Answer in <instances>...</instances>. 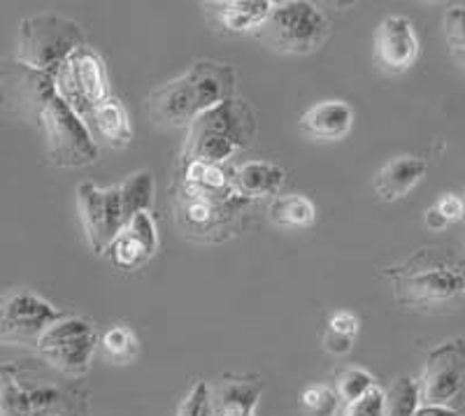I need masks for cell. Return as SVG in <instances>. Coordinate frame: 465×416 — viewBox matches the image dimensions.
I'll list each match as a JSON object with an SVG mask.
<instances>
[{"instance_id":"obj_1","label":"cell","mask_w":465,"mask_h":416,"mask_svg":"<svg viewBox=\"0 0 465 416\" xmlns=\"http://www.w3.org/2000/svg\"><path fill=\"white\" fill-rule=\"evenodd\" d=\"M398 305L423 314H447L463 305L465 270L444 249H421L389 268Z\"/></svg>"},{"instance_id":"obj_2","label":"cell","mask_w":465,"mask_h":416,"mask_svg":"<svg viewBox=\"0 0 465 416\" xmlns=\"http://www.w3.org/2000/svg\"><path fill=\"white\" fill-rule=\"evenodd\" d=\"M232 68L214 61H198L180 77L170 79L149 94V119L165 128L191 126L203 114L232 98Z\"/></svg>"},{"instance_id":"obj_3","label":"cell","mask_w":465,"mask_h":416,"mask_svg":"<svg viewBox=\"0 0 465 416\" xmlns=\"http://www.w3.org/2000/svg\"><path fill=\"white\" fill-rule=\"evenodd\" d=\"M254 112L240 98H228L189 126L184 161L219 165L254 140Z\"/></svg>"},{"instance_id":"obj_4","label":"cell","mask_w":465,"mask_h":416,"mask_svg":"<svg viewBox=\"0 0 465 416\" xmlns=\"http://www.w3.org/2000/svg\"><path fill=\"white\" fill-rule=\"evenodd\" d=\"M80 47H84V31L73 19L45 12L19 24L16 61H22L28 68L54 74L65 58Z\"/></svg>"},{"instance_id":"obj_5","label":"cell","mask_w":465,"mask_h":416,"mask_svg":"<svg viewBox=\"0 0 465 416\" xmlns=\"http://www.w3.org/2000/svg\"><path fill=\"white\" fill-rule=\"evenodd\" d=\"M256 40L280 54H312L326 43L328 22L312 3H275L270 16L256 28Z\"/></svg>"},{"instance_id":"obj_6","label":"cell","mask_w":465,"mask_h":416,"mask_svg":"<svg viewBox=\"0 0 465 416\" xmlns=\"http://www.w3.org/2000/svg\"><path fill=\"white\" fill-rule=\"evenodd\" d=\"M10 365L26 391L31 416H89V395L77 380L56 372L45 361H16Z\"/></svg>"},{"instance_id":"obj_7","label":"cell","mask_w":465,"mask_h":416,"mask_svg":"<svg viewBox=\"0 0 465 416\" xmlns=\"http://www.w3.org/2000/svg\"><path fill=\"white\" fill-rule=\"evenodd\" d=\"M54 86L58 98L86 124L91 112L110 98L105 61L101 54L84 45L70 54L54 73Z\"/></svg>"},{"instance_id":"obj_8","label":"cell","mask_w":465,"mask_h":416,"mask_svg":"<svg viewBox=\"0 0 465 416\" xmlns=\"http://www.w3.org/2000/svg\"><path fill=\"white\" fill-rule=\"evenodd\" d=\"M417 384L421 405L460 414L465 410V340L454 338L435 347Z\"/></svg>"},{"instance_id":"obj_9","label":"cell","mask_w":465,"mask_h":416,"mask_svg":"<svg viewBox=\"0 0 465 416\" xmlns=\"http://www.w3.org/2000/svg\"><path fill=\"white\" fill-rule=\"evenodd\" d=\"M95 347H98V332L94 323L80 316H64L61 322L47 328L35 349L49 368L65 377L80 380L89 370Z\"/></svg>"},{"instance_id":"obj_10","label":"cell","mask_w":465,"mask_h":416,"mask_svg":"<svg viewBox=\"0 0 465 416\" xmlns=\"http://www.w3.org/2000/svg\"><path fill=\"white\" fill-rule=\"evenodd\" d=\"M40 128L45 131L47 156L54 165L82 168V165H91L98 158V144H95L89 126L58 95L45 110Z\"/></svg>"},{"instance_id":"obj_11","label":"cell","mask_w":465,"mask_h":416,"mask_svg":"<svg viewBox=\"0 0 465 416\" xmlns=\"http://www.w3.org/2000/svg\"><path fill=\"white\" fill-rule=\"evenodd\" d=\"M56 95L54 74L28 68L22 61L0 58V107L7 114L40 126L45 110Z\"/></svg>"},{"instance_id":"obj_12","label":"cell","mask_w":465,"mask_h":416,"mask_svg":"<svg viewBox=\"0 0 465 416\" xmlns=\"http://www.w3.org/2000/svg\"><path fill=\"white\" fill-rule=\"evenodd\" d=\"M64 312L26 289L0 293V344L37 347L49 326L64 319Z\"/></svg>"},{"instance_id":"obj_13","label":"cell","mask_w":465,"mask_h":416,"mask_svg":"<svg viewBox=\"0 0 465 416\" xmlns=\"http://www.w3.org/2000/svg\"><path fill=\"white\" fill-rule=\"evenodd\" d=\"M247 198L235 193V189L212 193V191L184 184L174 207H177V222L186 233H191V235L207 233V237L214 240L212 233H223L232 216L238 214L235 207L247 205Z\"/></svg>"},{"instance_id":"obj_14","label":"cell","mask_w":465,"mask_h":416,"mask_svg":"<svg viewBox=\"0 0 465 416\" xmlns=\"http://www.w3.org/2000/svg\"><path fill=\"white\" fill-rule=\"evenodd\" d=\"M77 205H80V219L89 247L94 249V253H105L126 226L119 186L98 189L91 182H84L77 186Z\"/></svg>"},{"instance_id":"obj_15","label":"cell","mask_w":465,"mask_h":416,"mask_svg":"<svg viewBox=\"0 0 465 416\" xmlns=\"http://www.w3.org/2000/svg\"><path fill=\"white\" fill-rule=\"evenodd\" d=\"M375 58L384 73L401 74L419 58V37L407 16H386L375 33Z\"/></svg>"},{"instance_id":"obj_16","label":"cell","mask_w":465,"mask_h":416,"mask_svg":"<svg viewBox=\"0 0 465 416\" xmlns=\"http://www.w3.org/2000/svg\"><path fill=\"white\" fill-rule=\"evenodd\" d=\"M156 247H159L156 223H153L149 212H140L133 219H128L126 226L122 228V233L116 235V240L107 252H110L114 268L133 270L147 263L156 253Z\"/></svg>"},{"instance_id":"obj_17","label":"cell","mask_w":465,"mask_h":416,"mask_svg":"<svg viewBox=\"0 0 465 416\" xmlns=\"http://www.w3.org/2000/svg\"><path fill=\"white\" fill-rule=\"evenodd\" d=\"M351 124H354V110L344 101L314 103L301 116L302 133L319 143H338L349 135Z\"/></svg>"},{"instance_id":"obj_18","label":"cell","mask_w":465,"mask_h":416,"mask_svg":"<svg viewBox=\"0 0 465 416\" xmlns=\"http://www.w3.org/2000/svg\"><path fill=\"white\" fill-rule=\"evenodd\" d=\"M426 170H429V165L419 156L391 158L375 174V182H372L375 193L386 203L401 201V198H405L423 180Z\"/></svg>"},{"instance_id":"obj_19","label":"cell","mask_w":465,"mask_h":416,"mask_svg":"<svg viewBox=\"0 0 465 416\" xmlns=\"http://www.w3.org/2000/svg\"><path fill=\"white\" fill-rule=\"evenodd\" d=\"M212 393L214 416H254L263 384L247 377H223Z\"/></svg>"},{"instance_id":"obj_20","label":"cell","mask_w":465,"mask_h":416,"mask_svg":"<svg viewBox=\"0 0 465 416\" xmlns=\"http://www.w3.org/2000/svg\"><path fill=\"white\" fill-rule=\"evenodd\" d=\"M210 16L212 22L228 33H247L256 31L265 22L275 7L270 0H223L212 3Z\"/></svg>"},{"instance_id":"obj_21","label":"cell","mask_w":465,"mask_h":416,"mask_svg":"<svg viewBox=\"0 0 465 416\" xmlns=\"http://www.w3.org/2000/svg\"><path fill=\"white\" fill-rule=\"evenodd\" d=\"M86 126H89L91 135L95 133L112 149L128 147L133 140V126L126 107L119 98H112V95L91 112Z\"/></svg>"},{"instance_id":"obj_22","label":"cell","mask_w":465,"mask_h":416,"mask_svg":"<svg viewBox=\"0 0 465 416\" xmlns=\"http://www.w3.org/2000/svg\"><path fill=\"white\" fill-rule=\"evenodd\" d=\"M286 180L284 168L268 161H244L238 165L235 174H232V189L235 193L254 201V198H263V195H275L282 189Z\"/></svg>"},{"instance_id":"obj_23","label":"cell","mask_w":465,"mask_h":416,"mask_svg":"<svg viewBox=\"0 0 465 416\" xmlns=\"http://www.w3.org/2000/svg\"><path fill=\"white\" fill-rule=\"evenodd\" d=\"M268 214L282 228H310L317 219L314 203L301 193L277 195L275 201L270 203Z\"/></svg>"},{"instance_id":"obj_24","label":"cell","mask_w":465,"mask_h":416,"mask_svg":"<svg viewBox=\"0 0 465 416\" xmlns=\"http://www.w3.org/2000/svg\"><path fill=\"white\" fill-rule=\"evenodd\" d=\"M119 193H122V205H124V216L133 219L140 212H149L153 203V177L149 170H140V173L131 174L122 186H119Z\"/></svg>"},{"instance_id":"obj_25","label":"cell","mask_w":465,"mask_h":416,"mask_svg":"<svg viewBox=\"0 0 465 416\" xmlns=\"http://www.w3.org/2000/svg\"><path fill=\"white\" fill-rule=\"evenodd\" d=\"M101 349L105 359L114 365H128L138 356V338L126 326H112L103 332Z\"/></svg>"},{"instance_id":"obj_26","label":"cell","mask_w":465,"mask_h":416,"mask_svg":"<svg viewBox=\"0 0 465 416\" xmlns=\"http://www.w3.org/2000/svg\"><path fill=\"white\" fill-rule=\"evenodd\" d=\"M0 416H31V402L12 372V365L0 368Z\"/></svg>"},{"instance_id":"obj_27","label":"cell","mask_w":465,"mask_h":416,"mask_svg":"<svg viewBox=\"0 0 465 416\" xmlns=\"http://www.w3.org/2000/svg\"><path fill=\"white\" fill-rule=\"evenodd\" d=\"M386 416H414L421 407L419 402V384L410 377H398L384 391Z\"/></svg>"},{"instance_id":"obj_28","label":"cell","mask_w":465,"mask_h":416,"mask_svg":"<svg viewBox=\"0 0 465 416\" xmlns=\"http://www.w3.org/2000/svg\"><path fill=\"white\" fill-rule=\"evenodd\" d=\"M375 386V377L361 368H347L335 377V393L344 405H351V402L365 398Z\"/></svg>"},{"instance_id":"obj_29","label":"cell","mask_w":465,"mask_h":416,"mask_svg":"<svg viewBox=\"0 0 465 416\" xmlns=\"http://www.w3.org/2000/svg\"><path fill=\"white\" fill-rule=\"evenodd\" d=\"M301 407L307 416H335L340 410V398L331 386L310 384L302 389Z\"/></svg>"},{"instance_id":"obj_30","label":"cell","mask_w":465,"mask_h":416,"mask_svg":"<svg viewBox=\"0 0 465 416\" xmlns=\"http://www.w3.org/2000/svg\"><path fill=\"white\" fill-rule=\"evenodd\" d=\"M174 416H214L210 386H207L205 381H198V384L184 395V401L180 402L177 414Z\"/></svg>"},{"instance_id":"obj_31","label":"cell","mask_w":465,"mask_h":416,"mask_svg":"<svg viewBox=\"0 0 465 416\" xmlns=\"http://www.w3.org/2000/svg\"><path fill=\"white\" fill-rule=\"evenodd\" d=\"M444 37L451 54L465 52V7H451L444 15Z\"/></svg>"},{"instance_id":"obj_32","label":"cell","mask_w":465,"mask_h":416,"mask_svg":"<svg viewBox=\"0 0 465 416\" xmlns=\"http://www.w3.org/2000/svg\"><path fill=\"white\" fill-rule=\"evenodd\" d=\"M344 416H386V398L384 391L380 386L371 391V393L361 398V401L347 405Z\"/></svg>"},{"instance_id":"obj_33","label":"cell","mask_w":465,"mask_h":416,"mask_svg":"<svg viewBox=\"0 0 465 416\" xmlns=\"http://www.w3.org/2000/svg\"><path fill=\"white\" fill-rule=\"evenodd\" d=\"M359 326H361L359 316H356L354 312H347V310L335 312V314H331V319H328V331L347 335V338H356Z\"/></svg>"},{"instance_id":"obj_34","label":"cell","mask_w":465,"mask_h":416,"mask_svg":"<svg viewBox=\"0 0 465 416\" xmlns=\"http://www.w3.org/2000/svg\"><path fill=\"white\" fill-rule=\"evenodd\" d=\"M435 210L440 212V214L444 216V219H447V222L450 223H454V222H460V219H463L465 216V203H463V198H459V195H454V193H444L442 198H440L438 203H435Z\"/></svg>"},{"instance_id":"obj_35","label":"cell","mask_w":465,"mask_h":416,"mask_svg":"<svg viewBox=\"0 0 465 416\" xmlns=\"http://www.w3.org/2000/svg\"><path fill=\"white\" fill-rule=\"evenodd\" d=\"M354 347V338H347V335H340V332L326 331L323 335V349L333 356H344V353L351 352Z\"/></svg>"},{"instance_id":"obj_36","label":"cell","mask_w":465,"mask_h":416,"mask_svg":"<svg viewBox=\"0 0 465 416\" xmlns=\"http://www.w3.org/2000/svg\"><path fill=\"white\" fill-rule=\"evenodd\" d=\"M423 222H426V226L430 228V231H442V228L450 226V222L444 219L442 214H440L435 207H430V210H426V216H423Z\"/></svg>"},{"instance_id":"obj_37","label":"cell","mask_w":465,"mask_h":416,"mask_svg":"<svg viewBox=\"0 0 465 416\" xmlns=\"http://www.w3.org/2000/svg\"><path fill=\"white\" fill-rule=\"evenodd\" d=\"M414 416H460L459 411H451V410H444V407H429V405H421L417 410Z\"/></svg>"},{"instance_id":"obj_38","label":"cell","mask_w":465,"mask_h":416,"mask_svg":"<svg viewBox=\"0 0 465 416\" xmlns=\"http://www.w3.org/2000/svg\"><path fill=\"white\" fill-rule=\"evenodd\" d=\"M451 56H454V61H456V64H459L460 68L465 70V52H454V54H451Z\"/></svg>"},{"instance_id":"obj_39","label":"cell","mask_w":465,"mask_h":416,"mask_svg":"<svg viewBox=\"0 0 465 416\" xmlns=\"http://www.w3.org/2000/svg\"><path fill=\"white\" fill-rule=\"evenodd\" d=\"M463 203H465V193H463Z\"/></svg>"}]
</instances>
